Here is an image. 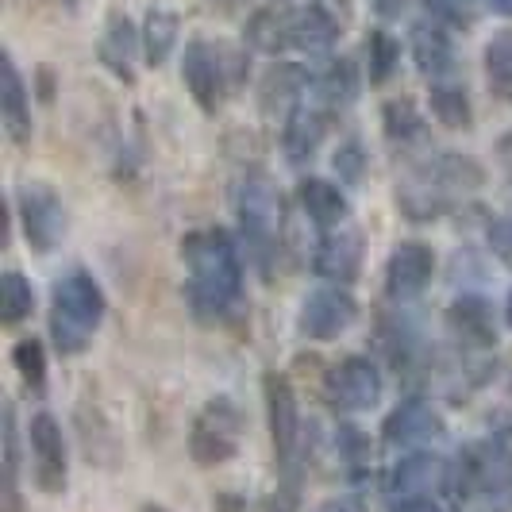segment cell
<instances>
[{"mask_svg":"<svg viewBox=\"0 0 512 512\" xmlns=\"http://www.w3.org/2000/svg\"><path fill=\"white\" fill-rule=\"evenodd\" d=\"M181 258L189 266V305H193V312L205 320L228 316L243 293V266H239L228 231H189L181 243Z\"/></svg>","mask_w":512,"mask_h":512,"instance_id":"6da1fadb","label":"cell"},{"mask_svg":"<svg viewBox=\"0 0 512 512\" xmlns=\"http://www.w3.org/2000/svg\"><path fill=\"white\" fill-rule=\"evenodd\" d=\"M482 166L474 158H462V154H439L428 166H420L397 193L401 208L409 212L412 220H428L439 216L455 205L459 197L474 193L482 185Z\"/></svg>","mask_w":512,"mask_h":512,"instance_id":"7a4b0ae2","label":"cell"},{"mask_svg":"<svg viewBox=\"0 0 512 512\" xmlns=\"http://www.w3.org/2000/svg\"><path fill=\"white\" fill-rule=\"evenodd\" d=\"M104 316L101 285L89 274H70L54 285V312H51V335L62 355H77L85 351V343L93 339L97 324Z\"/></svg>","mask_w":512,"mask_h":512,"instance_id":"3957f363","label":"cell"},{"mask_svg":"<svg viewBox=\"0 0 512 512\" xmlns=\"http://www.w3.org/2000/svg\"><path fill=\"white\" fill-rule=\"evenodd\" d=\"M235 212H239V231L251 247V255L270 266L274 247H278V228H282V193L266 174H247L235 189Z\"/></svg>","mask_w":512,"mask_h":512,"instance_id":"277c9868","label":"cell"},{"mask_svg":"<svg viewBox=\"0 0 512 512\" xmlns=\"http://www.w3.org/2000/svg\"><path fill=\"white\" fill-rule=\"evenodd\" d=\"M16 208H20V224H24V239L31 251L47 255L58 247V239L66 235V208L58 201L51 185H39V181H24L20 185V197H16Z\"/></svg>","mask_w":512,"mask_h":512,"instance_id":"5b68a950","label":"cell"},{"mask_svg":"<svg viewBox=\"0 0 512 512\" xmlns=\"http://www.w3.org/2000/svg\"><path fill=\"white\" fill-rule=\"evenodd\" d=\"M324 397L332 401V409L339 412H366L378 405L382 397V374L378 366L362 355L335 362L332 370L324 374Z\"/></svg>","mask_w":512,"mask_h":512,"instance_id":"8992f818","label":"cell"},{"mask_svg":"<svg viewBox=\"0 0 512 512\" xmlns=\"http://www.w3.org/2000/svg\"><path fill=\"white\" fill-rule=\"evenodd\" d=\"M239 412L231 401H212L197 420H193V432H189V451L201 466H216V462H228L239 447Z\"/></svg>","mask_w":512,"mask_h":512,"instance_id":"52a82bcc","label":"cell"},{"mask_svg":"<svg viewBox=\"0 0 512 512\" xmlns=\"http://www.w3.org/2000/svg\"><path fill=\"white\" fill-rule=\"evenodd\" d=\"M31 455H35V482L47 493H62L66 489V474H70V459H66V439L51 412L31 416Z\"/></svg>","mask_w":512,"mask_h":512,"instance_id":"ba28073f","label":"cell"},{"mask_svg":"<svg viewBox=\"0 0 512 512\" xmlns=\"http://www.w3.org/2000/svg\"><path fill=\"white\" fill-rule=\"evenodd\" d=\"M355 316H359V305H355V297L347 289H316L301 305V332L308 339H320V343L339 339L355 324Z\"/></svg>","mask_w":512,"mask_h":512,"instance_id":"9c48e42d","label":"cell"},{"mask_svg":"<svg viewBox=\"0 0 512 512\" xmlns=\"http://www.w3.org/2000/svg\"><path fill=\"white\" fill-rule=\"evenodd\" d=\"M185 85L193 93V101L201 104L205 112H216L224 104V89H228V70H224V51L208 47V43H189L185 47Z\"/></svg>","mask_w":512,"mask_h":512,"instance_id":"30bf717a","label":"cell"},{"mask_svg":"<svg viewBox=\"0 0 512 512\" xmlns=\"http://www.w3.org/2000/svg\"><path fill=\"white\" fill-rule=\"evenodd\" d=\"M432 270H436L432 247H424V243H401L389 255V266H385V293L393 301H412V297L424 293V285L432 282Z\"/></svg>","mask_w":512,"mask_h":512,"instance_id":"8fae6325","label":"cell"},{"mask_svg":"<svg viewBox=\"0 0 512 512\" xmlns=\"http://www.w3.org/2000/svg\"><path fill=\"white\" fill-rule=\"evenodd\" d=\"M266 412H270V432H274V451L285 466L297 462V439H301V416H297V397L285 378L266 374Z\"/></svg>","mask_w":512,"mask_h":512,"instance_id":"7c38bea8","label":"cell"},{"mask_svg":"<svg viewBox=\"0 0 512 512\" xmlns=\"http://www.w3.org/2000/svg\"><path fill=\"white\" fill-rule=\"evenodd\" d=\"M447 432L443 428V420H439V412L428 405V401H420V397H412L405 405H397V409L389 412V420H385L382 428V439L389 447H424V443H432Z\"/></svg>","mask_w":512,"mask_h":512,"instance_id":"4fadbf2b","label":"cell"},{"mask_svg":"<svg viewBox=\"0 0 512 512\" xmlns=\"http://www.w3.org/2000/svg\"><path fill=\"white\" fill-rule=\"evenodd\" d=\"M362 266V235L355 228L332 231L316 251V274L335 285H347L359 278Z\"/></svg>","mask_w":512,"mask_h":512,"instance_id":"5bb4252c","label":"cell"},{"mask_svg":"<svg viewBox=\"0 0 512 512\" xmlns=\"http://www.w3.org/2000/svg\"><path fill=\"white\" fill-rule=\"evenodd\" d=\"M466 470L474 486H509L512 482V428L497 432L482 447H470Z\"/></svg>","mask_w":512,"mask_h":512,"instance_id":"9a60e30c","label":"cell"},{"mask_svg":"<svg viewBox=\"0 0 512 512\" xmlns=\"http://www.w3.org/2000/svg\"><path fill=\"white\" fill-rule=\"evenodd\" d=\"M447 482V462L424 451V455H409L389 470V489L401 497H424L428 489H436Z\"/></svg>","mask_w":512,"mask_h":512,"instance_id":"2e32d148","label":"cell"},{"mask_svg":"<svg viewBox=\"0 0 512 512\" xmlns=\"http://www.w3.org/2000/svg\"><path fill=\"white\" fill-rule=\"evenodd\" d=\"M335 35H339V20L324 4H308L301 12H293V20H289V43L308 54L328 51L335 43Z\"/></svg>","mask_w":512,"mask_h":512,"instance_id":"e0dca14e","label":"cell"},{"mask_svg":"<svg viewBox=\"0 0 512 512\" xmlns=\"http://www.w3.org/2000/svg\"><path fill=\"white\" fill-rule=\"evenodd\" d=\"M324 128H328V120H324V112L320 108H293L289 112V124H285V158L293 162V166H305L312 162V154L320 147V139H324Z\"/></svg>","mask_w":512,"mask_h":512,"instance_id":"ac0fdd59","label":"cell"},{"mask_svg":"<svg viewBox=\"0 0 512 512\" xmlns=\"http://www.w3.org/2000/svg\"><path fill=\"white\" fill-rule=\"evenodd\" d=\"M0 116H4L8 139L24 147L27 139H31V104H27L24 81L16 74L12 58H4V104H0Z\"/></svg>","mask_w":512,"mask_h":512,"instance_id":"d6986e66","label":"cell"},{"mask_svg":"<svg viewBox=\"0 0 512 512\" xmlns=\"http://www.w3.org/2000/svg\"><path fill=\"white\" fill-rule=\"evenodd\" d=\"M301 205L305 212L320 224V228H335V224H343L347 220V197L335 189L332 181L324 178H305L301 181Z\"/></svg>","mask_w":512,"mask_h":512,"instance_id":"ffe728a7","label":"cell"},{"mask_svg":"<svg viewBox=\"0 0 512 512\" xmlns=\"http://www.w3.org/2000/svg\"><path fill=\"white\" fill-rule=\"evenodd\" d=\"M412 58L428 77H439L451 70V43L436 24L412 27Z\"/></svg>","mask_w":512,"mask_h":512,"instance_id":"44dd1931","label":"cell"},{"mask_svg":"<svg viewBox=\"0 0 512 512\" xmlns=\"http://www.w3.org/2000/svg\"><path fill=\"white\" fill-rule=\"evenodd\" d=\"M31 308H35V289H31V282H27L24 274L8 270L0 278V320H4V328L24 324L27 316H31Z\"/></svg>","mask_w":512,"mask_h":512,"instance_id":"7402d4cb","label":"cell"},{"mask_svg":"<svg viewBox=\"0 0 512 512\" xmlns=\"http://www.w3.org/2000/svg\"><path fill=\"white\" fill-rule=\"evenodd\" d=\"M104 62L116 70V74L131 81V62H135V31H131L128 16H112V24L104 31V43H101Z\"/></svg>","mask_w":512,"mask_h":512,"instance_id":"603a6c76","label":"cell"},{"mask_svg":"<svg viewBox=\"0 0 512 512\" xmlns=\"http://www.w3.org/2000/svg\"><path fill=\"white\" fill-rule=\"evenodd\" d=\"M486 77H489V89H493L501 101L512 104V31H501V35L489 39Z\"/></svg>","mask_w":512,"mask_h":512,"instance_id":"cb8c5ba5","label":"cell"},{"mask_svg":"<svg viewBox=\"0 0 512 512\" xmlns=\"http://www.w3.org/2000/svg\"><path fill=\"white\" fill-rule=\"evenodd\" d=\"M289 20H293V12H278V8H266V12H258L251 27H247V39H251V47L258 51H282L285 43H289Z\"/></svg>","mask_w":512,"mask_h":512,"instance_id":"d4e9b609","label":"cell"},{"mask_svg":"<svg viewBox=\"0 0 512 512\" xmlns=\"http://www.w3.org/2000/svg\"><path fill=\"white\" fill-rule=\"evenodd\" d=\"M174 39H178V16L166 12V8H154L147 16V31H143V43H147V62L162 66L170 51H174Z\"/></svg>","mask_w":512,"mask_h":512,"instance_id":"484cf974","label":"cell"},{"mask_svg":"<svg viewBox=\"0 0 512 512\" xmlns=\"http://www.w3.org/2000/svg\"><path fill=\"white\" fill-rule=\"evenodd\" d=\"M451 324L470 343H493V316L478 297H462L459 305L451 308Z\"/></svg>","mask_w":512,"mask_h":512,"instance_id":"4316f807","label":"cell"},{"mask_svg":"<svg viewBox=\"0 0 512 512\" xmlns=\"http://www.w3.org/2000/svg\"><path fill=\"white\" fill-rule=\"evenodd\" d=\"M432 112L443 128H470V101L459 85H447V81H436L432 85Z\"/></svg>","mask_w":512,"mask_h":512,"instance_id":"83f0119b","label":"cell"},{"mask_svg":"<svg viewBox=\"0 0 512 512\" xmlns=\"http://www.w3.org/2000/svg\"><path fill=\"white\" fill-rule=\"evenodd\" d=\"M355 93H359V74H355L351 62H335L332 70L324 74V81H320V97L332 104V108L351 104L355 101Z\"/></svg>","mask_w":512,"mask_h":512,"instance_id":"f1b7e54d","label":"cell"},{"mask_svg":"<svg viewBox=\"0 0 512 512\" xmlns=\"http://www.w3.org/2000/svg\"><path fill=\"white\" fill-rule=\"evenodd\" d=\"M301 89H305V74H301L297 66H278V70H270L266 81H262V104H266V108L289 104Z\"/></svg>","mask_w":512,"mask_h":512,"instance_id":"f546056e","label":"cell"},{"mask_svg":"<svg viewBox=\"0 0 512 512\" xmlns=\"http://www.w3.org/2000/svg\"><path fill=\"white\" fill-rule=\"evenodd\" d=\"M16 370L35 393H43V382H47V362H43V343L39 339H24L16 347Z\"/></svg>","mask_w":512,"mask_h":512,"instance_id":"4dcf8cb0","label":"cell"},{"mask_svg":"<svg viewBox=\"0 0 512 512\" xmlns=\"http://www.w3.org/2000/svg\"><path fill=\"white\" fill-rule=\"evenodd\" d=\"M393 66H397V43H393L385 31H374V35H370V81H374V85L389 81Z\"/></svg>","mask_w":512,"mask_h":512,"instance_id":"1f68e13d","label":"cell"},{"mask_svg":"<svg viewBox=\"0 0 512 512\" xmlns=\"http://www.w3.org/2000/svg\"><path fill=\"white\" fill-rule=\"evenodd\" d=\"M385 131H389V139H409V135H416L420 131V116L412 112L409 101H393L385 104Z\"/></svg>","mask_w":512,"mask_h":512,"instance_id":"d6a6232c","label":"cell"},{"mask_svg":"<svg viewBox=\"0 0 512 512\" xmlns=\"http://www.w3.org/2000/svg\"><path fill=\"white\" fill-rule=\"evenodd\" d=\"M428 12H432L436 20H447V24H455V27H470L474 16H478L474 0H428Z\"/></svg>","mask_w":512,"mask_h":512,"instance_id":"836d02e7","label":"cell"},{"mask_svg":"<svg viewBox=\"0 0 512 512\" xmlns=\"http://www.w3.org/2000/svg\"><path fill=\"white\" fill-rule=\"evenodd\" d=\"M489 251L501 258L505 266H512V216L489 224Z\"/></svg>","mask_w":512,"mask_h":512,"instance_id":"e575fe53","label":"cell"},{"mask_svg":"<svg viewBox=\"0 0 512 512\" xmlns=\"http://www.w3.org/2000/svg\"><path fill=\"white\" fill-rule=\"evenodd\" d=\"M335 170H339L347 181L362 178V147L355 143V139H347V143L335 151Z\"/></svg>","mask_w":512,"mask_h":512,"instance_id":"d590c367","label":"cell"},{"mask_svg":"<svg viewBox=\"0 0 512 512\" xmlns=\"http://www.w3.org/2000/svg\"><path fill=\"white\" fill-rule=\"evenodd\" d=\"M4 459H8V489L16 486V459H20V451H16V420H12V409L4 416Z\"/></svg>","mask_w":512,"mask_h":512,"instance_id":"8d00e7d4","label":"cell"},{"mask_svg":"<svg viewBox=\"0 0 512 512\" xmlns=\"http://www.w3.org/2000/svg\"><path fill=\"white\" fill-rule=\"evenodd\" d=\"M393 512H439L428 497H401L397 505H393Z\"/></svg>","mask_w":512,"mask_h":512,"instance_id":"74e56055","label":"cell"},{"mask_svg":"<svg viewBox=\"0 0 512 512\" xmlns=\"http://www.w3.org/2000/svg\"><path fill=\"white\" fill-rule=\"evenodd\" d=\"M312 512H355L351 505H343V501H324L320 509H312Z\"/></svg>","mask_w":512,"mask_h":512,"instance_id":"f35d334b","label":"cell"},{"mask_svg":"<svg viewBox=\"0 0 512 512\" xmlns=\"http://www.w3.org/2000/svg\"><path fill=\"white\" fill-rule=\"evenodd\" d=\"M489 8L501 12V16H512V0H489Z\"/></svg>","mask_w":512,"mask_h":512,"instance_id":"ab89813d","label":"cell"},{"mask_svg":"<svg viewBox=\"0 0 512 512\" xmlns=\"http://www.w3.org/2000/svg\"><path fill=\"white\" fill-rule=\"evenodd\" d=\"M378 8H382V12H397V8H401V0H378Z\"/></svg>","mask_w":512,"mask_h":512,"instance_id":"60d3db41","label":"cell"},{"mask_svg":"<svg viewBox=\"0 0 512 512\" xmlns=\"http://www.w3.org/2000/svg\"><path fill=\"white\" fill-rule=\"evenodd\" d=\"M505 320H509V328H512V293H509V305H505Z\"/></svg>","mask_w":512,"mask_h":512,"instance_id":"b9f144b4","label":"cell"},{"mask_svg":"<svg viewBox=\"0 0 512 512\" xmlns=\"http://www.w3.org/2000/svg\"><path fill=\"white\" fill-rule=\"evenodd\" d=\"M147 512H166V509H158V505H151V509H147Z\"/></svg>","mask_w":512,"mask_h":512,"instance_id":"7bdbcfd3","label":"cell"}]
</instances>
